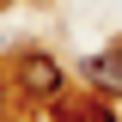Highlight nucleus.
Here are the masks:
<instances>
[{"mask_svg": "<svg viewBox=\"0 0 122 122\" xmlns=\"http://www.w3.org/2000/svg\"><path fill=\"white\" fill-rule=\"evenodd\" d=\"M86 86L104 92V98H122V43L98 49V55H86Z\"/></svg>", "mask_w": 122, "mask_h": 122, "instance_id": "obj_2", "label": "nucleus"}, {"mask_svg": "<svg viewBox=\"0 0 122 122\" xmlns=\"http://www.w3.org/2000/svg\"><path fill=\"white\" fill-rule=\"evenodd\" d=\"M0 6H6V0H0Z\"/></svg>", "mask_w": 122, "mask_h": 122, "instance_id": "obj_4", "label": "nucleus"}, {"mask_svg": "<svg viewBox=\"0 0 122 122\" xmlns=\"http://www.w3.org/2000/svg\"><path fill=\"white\" fill-rule=\"evenodd\" d=\"M18 92H25V98H37V104H55L61 92H67V73H61V61H55V55H43V49L18 55Z\"/></svg>", "mask_w": 122, "mask_h": 122, "instance_id": "obj_1", "label": "nucleus"}, {"mask_svg": "<svg viewBox=\"0 0 122 122\" xmlns=\"http://www.w3.org/2000/svg\"><path fill=\"white\" fill-rule=\"evenodd\" d=\"M116 98H104V92H92V98H67L61 92L55 98V122H116Z\"/></svg>", "mask_w": 122, "mask_h": 122, "instance_id": "obj_3", "label": "nucleus"}]
</instances>
